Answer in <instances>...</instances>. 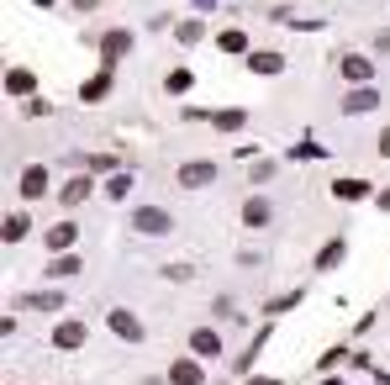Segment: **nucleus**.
Listing matches in <instances>:
<instances>
[{"label":"nucleus","instance_id":"4be33fe9","mask_svg":"<svg viewBox=\"0 0 390 385\" xmlns=\"http://www.w3.org/2000/svg\"><path fill=\"white\" fill-rule=\"evenodd\" d=\"M380 153H390V132H385V143H380Z\"/></svg>","mask_w":390,"mask_h":385},{"label":"nucleus","instance_id":"20e7f679","mask_svg":"<svg viewBox=\"0 0 390 385\" xmlns=\"http://www.w3.org/2000/svg\"><path fill=\"white\" fill-rule=\"evenodd\" d=\"M48 190V169H26V175H21V195H26V201H37V195H43Z\"/></svg>","mask_w":390,"mask_h":385},{"label":"nucleus","instance_id":"dca6fc26","mask_svg":"<svg viewBox=\"0 0 390 385\" xmlns=\"http://www.w3.org/2000/svg\"><path fill=\"white\" fill-rule=\"evenodd\" d=\"M374 101H380V96H374V90H359V96H348V111H369Z\"/></svg>","mask_w":390,"mask_h":385},{"label":"nucleus","instance_id":"9b49d317","mask_svg":"<svg viewBox=\"0 0 390 385\" xmlns=\"http://www.w3.org/2000/svg\"><path fill=\"white\" fill-rule=\"evenodd\" d=\"M359 195H369L364 180H343V185H338V201H359Z\"/></svg>","mask_w":390,"mask_h":385},{"label":"nucleus","instance_id":"f03ea898","mask_svg":"<svg viewBox=\"0 0 390 385\" xmlns=\"http://www.w3.org/2000/svg\"><path fill=\"white\" fill-rule=\"evenodd\" d=\"M132 227H138V232H169L174 222H169V211H138V217H132Z\"/></svg>","mask_w":390,"mask_h":385},{"label":"nucleus","instance_id":"f257e3e1","mask_svg":"<svg viewBox=\"0 0 390 385\" xmlns=\"http://www.w3.org/2000/svg\"><path fill=\"white\" fill-rule=\"evenodd\" d=\"M211 180H217V169H211V164H185V169H180V185H185V190H200V185H211Z\"/></svg>","mask_w":390,"mask_h":385},{"label":"nucleus","instance_id":"a211bd4d","mask_svg":"<svg viewBox=\"0 0 390 385\" xmlns=\"http://www.w3.org/2000/svg\"><path fill=\"white\" fill-rule=\"evenodd\" d=\"M338 259H343V243H327V248H322V259H317V264H322V270H332Z\"/></svg>","mask_w":390,"mask_h":385},{"label":"nucleus","instance_id":"9d476101","mask_svg":"<svg viewBox=\"0 0 390 385\" xmlns=\"http://www.w3.org/2000/svg\"><path fill=\"white\" fill-rule=\"evenodd\" d=\"M74 343H85V327H79V322H63V327H58V349H74Z\"/></svg>","mask_w":390,"mask_h":385},{"label":"nucleus","instance_id":"ddd939ff","mask_svg":"<svg viewBox=\"0 0 390 385\" xmlns=\"http://www.w3.org/2000/svg\"><path fill=\"white\" fill-rule=\"evenodd\" d=\"M21 232H26V217L11 211V217H6V243H21Z\"/></svg>","mask_w":390,"mask_h":385},{"label":"nucleus","instance_id":"1a4fd4ad","mask_svg":"<svg viewBox=\"0 0 390 385\" xmlns=\"http://www.w3.org/2000/svg\"><path fill=\"white\" fill-rule=\"evenodd\" d=\"M85 195H90V180H69V185H63V195H58V201H63V206H79Z\"/></svg>","mask_w":390,"mask_h":385},{"label":"nucleus","instance_id":"2eb2a0df","mask_svg":"<svg viewBox=\"0 0 390 385\" xmlns=\"http://www.w3.org/2000/svg\"><path fill=\"white\" fill-rule=\"evenodd\" d=\"M243 217L253 222V227H259V222H269V201H248V206H243Z\"/></svg>","mask_w":390,"mask_h":385},{"label":"nucleus","instance_id":"423d86ee","mask_svg":"<svg viewBox=\"0 0 390 385\" xmlns=\"http://www.w3.org/2000/svg\"><path fill=\"white\" fill-rule=\"evenodd\" d=\"M338 69H343V79H354V85H359V79H369L374 69H369V58H359V53H348V58L338 63Z\"/></svg>","mask_w":390,"mask_h":385},{"label":"nucleus","instance_id":"393cba45","mask_svg":"<svg viewBox=\"0 0 390 385\" xmlns=\"http://www.w3.org/2000/svg\"><path fill=\"white\" fill-rule=\"evenodd\" d=\"M259 385H269V380H259Z\"/></svg>","mask_w":390,"mask_h":385},{"label":"nucleus","instance_id":"6e6552de","mask_svg":"<svg viewBox=\"0 0 390 385\" xmlns=\"http://www.w3.org/2000/svg\"><path fill=\"white\" fill-rule=\"evenodd\" d=\"M127 48H132V37H127V32H106V69H111V63L122 58Z\"/></svg>","mask_w":390,"mask_h":385},{"label":"nucleus","instance_id":"0eeeda50","mask_svg":"<svg viewBox=\"0 0 390 385\" xmlns=\"http://www.w3.org/2000/svg\"><path fill=\"white\" fill-rule=\"evenodd\" d=\"M169 380H174V385H200V364H195V359H180V364L169 369Z\"/></svg>","mask_w":390,"mask_h":385},{"label":"nucleus","instance_id":"f3484780","mask_svg":"<svg viewBox=\"0 0 390 385\" xmlns=\"http://www.w3.org/2000/svg\"><path fill=\"white\" fill-rule=\"evenodd\" d=\"M217 349H222L217 333H206V327H200V333H195V354H217Z\"/></svg>","mask_w":390,"mask_h":385},{"label":"nucleus","instance_id":"5701e85b","mask_svg":"<svg viewBox=\"0 0 390 385\" xmlns=\"http://www.w3.org/2000/svg\"><path fill=\"white\" fill-rule=\"evenodd\" d=\"M380 206H385V211H390V190H385V195H380Z\"/></svg>","mask_w":390,"mask_h":385},{"label":"nucleus","instance_id":"f8f14e48","mask_svg":"<svg viewBox=\"0 0 390 385\" xmlns=\"http://www.w3.org/2000/svg\"><path fill=\"white\" fill-rule=\"evenodd\" d=\"M6 90H11V96H26V90H32V74H26V69H11Z\"/></svg>","mask_w":390,"mask_h":385},{"label":"nucleus","instance_id":"b1692460","mask_svg":"<svg viewBox=\"0 0 390 385\" xmlns=\"http://www.w3.org/2000/svg\"><path fill=\"white\" fill-rule=\"evenodd\" d=\"M37 6H53V0H37Z\"/></svg>","mask_w":390,"mask_h":385},{"label":"nucleus","instance_id":"aec40b11","mask_svg":"<svg viewBox=\"0 0 390 385\" xmlns=\"http://www.w3.org/2000/svg\"><path fill=\"white\" fill-rule=\"evenodd\" d=\"M180 43H200V21H185L180 26Z\"/></svg>","mask_w":390,"mask_h":385},{"label":"nucleus","instance_id":"6ab92c4d","mask_svg":"<svg viewBox=\"0 0 390 385\" xmlns=\"http://www.w3.org/2000/svg\"><path fill=\"white\" fill-rule=\"evenodd\" d=\"M106 190H111V195H116V201H122V195H127V190H132V175H116V180H111V185H106Z\"/></svg>","mask_w":390,"mask_h":385},{"label":"nucleus","instance_id":"4468645a","mask_svg":"<svg viewBox=\"0 0 390 385\" xmlns=\"http://www.w3.org/2000/svg\"><path fill=\"white\" fill-rule=\"evenodd\" d=\"M74 237H79V232L69 227V222H63V227H53V232H48V248H69Z\"/></svg>","mask_w":390,"mask_h":385},{"label":"nucleus","instance_id":"412c9836","mask_svg":"<svg viewBox=\"0 0 390 385\" xmlns=\"http://www.w3.org/2000/svg\"><path fill=\"white\" fill-rule=\"evenodd\" d=\"M217 127H227V132L243 127V111H222V116H217Z\"/></svg>","mask_w":390,"mask_h":385},{"label":"nucleus","instance_id":"39448f33","mask_svg":"<svg viewBox=\"0 0 390 385\" xmlns=\"http://www.w3.org/2000/svg\"><path fill=\"white\" fill-rule=\"evenodd\" d=\"M248 69L253 74H279V69H285V58H279V53H248Z\"/></svg>","mask_w":390,"mask_h":385},{"label":"nucleus","instance_id":"7ed1b4c3","mask_svg":"<svg viewBox=\"0 0 390 385\" xmlns=\"http://www.w3.org/2000/svg\"><path fill=\"white\" fill-rule=\"evenodd\" d=\"M111 333H116V338H127V343H138V338H143V327H138V317H132V312H111Z\"/></svg>","mask_w":390,"mask_h":385}]
</instances>
